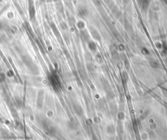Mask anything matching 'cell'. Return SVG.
<instances>
[{"label": "cell", "instance_id": "obj_1", "mask_svg": "<svg viewBox=\"0 0 167 140\" xmlns=\"http://www.w3.org/2000/svg\"><path fill=\"white\" fill-rule=\"evenodd\" d=\"M43 128L44 129V131L47 134L52 135L54 132V130L52 126H51V124L48 122H43Z\"/></svg>", "mask_w": 167, "mask_h": 140}]
</instances>
